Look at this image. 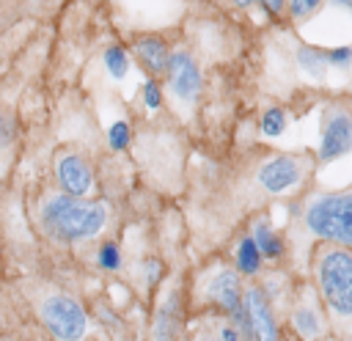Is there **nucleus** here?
<instances>
[{"label":"nucleus","mask_w":352,"mask_h":341,"mask_svg":"<svg viewBox=\"0 0 352 341\" xmlns=\"http://www.w3.org/2000/svg\"><path fill=\"white\" fill-rule=\"evenodd\" d=\"M107 206L88 201L82 195H69L63 190L44 195L38 206V223L44 234L58 242H82L94 239L107 223Z\"/></svg>","instance_id":"nucleus-1"},{"label":"nucleus","mask_w":352,"mask_h":341,"mask_svg":"<svg viewBox=\"0 0 352 341\" xmlns=\"http://www.w3.org/2000/svg\"><path fill=\"white\" fill-rule=\"evenodd\" d=\"M316 289L336 319H352V248L324 245L314 258Z\"/></svg>","instance_id":"nucleus-2"},{"label":"nucleus","mask_w":352,"mask_h":341,"mask_svg":"<svg viewBox=\"0 0 352 341\" xmlns=\"http://www.w3.org/2000/svg\"><path fill=\"white\" fill-rule=\"evenodd\" d=\"M302 223L314 236L352 248V190L314 195L305 204Z\"/></svg>","instance_id":"nucleus-3"},{"label":"nucleus","mask_w":352,"mask_h":341,"mask_svg":"<svg viewBox=\"0 0 352 341\" xmlns=\"http://www.w3.org/2000/svg\"><path fill=\"white\" fill-rule=\"evenodd\" d=\"M38 316L58 341H82L88 333V316L82 305L69 294L44 297L38 305Z\"/></svg>","instance_id":"nucleus-4"},{"label":"nucleus","mask_w":352,"mask_h":341,"mask_svg":"<svg viewBox=\"0 0 352 341\" xmlns=\"http://www.w3.org/2000/svg\"><path fill=\"white\" fill-rule=\"evenodd\" d=\"M352 151V113L346 107H327L319 135V162H336Z\"/></svg>","instance_id":"nucleus-5"},{"label":"nucleus","mask_w":352,"mask_h":341,"mask_svg":"<svg viewBox=\"0 0 352 341\" xmlns=\"http://www.w3.org/2000/svg\"><path fill=\"white\" fill-rule=\"evenodd\" d=\"M239 270H234V267H214L206 278H204V283H201V294H204V300L206 302H214L217 308H223L228 316L234 314V311H239L242 308V302H245V292H242V280H239Z\"/></svg>","instance_id":"nucleus-6"},{"label":"nucleus","mask_w":352,"mask_h":341,"mask_svg":"<svg viewBox=\"0 0 352 341\" xmlns=\"http://www.w3.org/2000/svg\"><path fill=\"white\" fill-rule=\"evenodd\" d=\"M302 173H305V168H302L300 157H294V154H275V157H270V160H264L258 165L256 182L267 192L280 195V192L297 187L302 182Z\"/></svg>","instance_id":"nucleus-7"},{"label":"nucleus","mask_w":352,"mask_h":341,"mask_svg":"<svg viewBox=\"0 0 352 341\" xmlns=\"http://www.w3.org/2000/svg\"><path fill=\"white\" fill-rule=\"evenodd\" d=\"M165 77H168V88L176 99H182V102H195L198 99L204 77H201V69H198V63L190 52H184V50L170 52V63H168Z\"/></svg>","instance_id":"nucleus-8"},{"label":"nucleus","mask_w":352,"mask_h":341,"mask_svg":"<svg viewBox=\"0 0 352 341\" xmlns=\"http://www.w3.org/2000/svg\"><path fill=\"white\" fill-rule=\"evenodd\" d=\"M55 182L69 195H88L94 190V170L77 151H60L55 157Z\"/></svg>","instance_id":"nucleus-9"},{"label":"nucleus","mask_w":352,"mask_h":341,"mask_svg":"<svg viewBox=\"0 0 352 341\" xmlns=\"http://www.w3.org/2000/svg\"><path fill=\"white\" fill-rule=\"evenodd\" d=\"M245 316H248V341H278V324L261 286L245 289Z\"/></svg>","instance_id":"nucleus-10"},{"label":"nucleus","mask_w":352,"mask_h":341,"mask_svg":"<svg viewBox=\"0 0 352 341\" xmlns=\"http://www.w3.org/2000/svg\"><path fill=\"white\" fill-rule=\"evenodd\" d=\"M135 55L140 60V66L151 74V77H160L168 72V63H170V52L165 47L162 38L157 36H140L135 41Z\"/></svg>","instance_id":"nucleus-11"},{"label":"nucleus","mask_w":352,"mask_h":341,"mask_svg":"<svg viewBox=\"0 0 352 341\" xmlns=\"http://www.w3.org/2000/svg\"><path fill=\"white\" fill-rule=\"evenodd\" d=\"M245 338L248 336L242 333V327L226 316H206L195 330V341H245Z\"/></svg>","instance_id":"nucleus-12"},{"label":"nucleus","mask_w":352,"mask_h":341,"mask_svg":"<svg viewBox=\"0 0 352 341\" xmlns=\"http://www.w3.org/2000/svg\"><path fill=\"white\" fill-rule=\"evenodd\" d=\"M151 338L154 341H176L179 338V300L168 297L157 308L154 324H151Z\"/></svg>","instance_id":"nucleus-13"},{"label":"nucleus","mask_w":352,"mask_h":341,"mask_svg":"<svg viewBox=\"0 0 352 341\" xmlns=\"http://www.w3.org/2000/svg\"><path fill=\"white\" fill-rule=\"evenodd\" d=\"M292 324H294V330H297L302 338H308V341L319 338L322 330H324L322 314H319L316 305H311V302H300V305L292 311Z\"/></svg>","instance_id":"nucleus-14"},{"label":"nucleus","mask_w":352,"mask_h":341,"mask_svg":"<svg viewBox=\"0 0 352 341\" xmlns=\"http://www.w3.org/2000/svg\"><path fill=\"white\" fill-rule=\"evenodd\" d=\"M261 258H264V253H261V248L256 245L253 234H250V236H242V239L236 242V248H234V264H236V270H239L242 275H256V272L261 270Z\"/></svg>","instance_id":"nucleus-15"},{"label":"nucleus","mask_w":352,"mask_h":341,"mask_svg":"<svg viewBox=\"0 0 352 341\" xmlns=\"http://www.w3.org/2000/svg\"><path fill=\"white\" fill-rule=\"evenodd\" d=\"M253 239H256V245L261 248V253H264V258H280L283 256V239L275 234V228L270 226V220L267 217H258L256 223H253Z\"/></svg>","instance_id":"nucleus-16"},{"label":"nucleus","mask_w":352,"mask_h":341,"mask_svg":"<svg viewBox=\"0 0 352 341\" xmlns=\"http://www.w3.org/2000/svg\"><path fill=\"white\" fill-rule=\"evenodd\" d=\"M297 66H300L302 74H308L314 80H324V74L330 69L327 55L322 50H316V47H308V44L297 47Z\"/></svg>","instance_id":"nucleus-17"},{"label":"nucleus","mask_w":352,"mask_h":341,"mask_svg":"<svg viewBox=\"0 0 352 341\" xmlns=\"http://www.w3.org/2000/svg\"><path fill=\"white\" fill-rule=\"evenodd\" d=\"M286 113L280 110V107H267L264 113H261V118H258V129H261V135L264 138H278V135H283L286 132Z\"/></svg>","instance_id":"nucleus-18"},{"label":"nucleus","mask_w":352,"mask_h":341,"mask_svg":"<svg viewBox=\"0 0 352 341\" xmlns=\"http://www.w3.org/2000/svg\"><path fill=\"white\" fill-rule=\"evenodd\" d=\"M104 69L110 72L113 80H124L126 72H129V58H126V50H121L118 44H110L104 50Z\"/></svg>","instance_id":"nucleus-19"},{"label":"nucleus","mask_w":352,"mask_h":341,"mask_svg":"<svg viewBox=\"0 0 352 341\" xmlns=\"http://www.w3.org/2000/svg\"><path fill=\"white\" fill-rule=\"evenodd\" d=\"M96 264L104 270V272H116V270H121V250H118V245L116 242H102V248H99V253H96Z\"/></svg>","instance_id":"nucleus-20"},{"label":"nucleus","mask_w":352,"mask_h":341,"mask_svg":"<svg viewBox=\"0 0 352 341\" xmlns=\"http://www.w3.org/2000/svg\"><path fill=\"white\" fill-rule=\"evenodd\" d=\"M324 3H327V0H289V14H292V19L305 22V19H311Z\"/></svg>","instance_id":"nucleus-21"},{"label":"nucleus","mask_w":352,"mask_h":341,"mask_svg":"<svg viewBox=\"0 0 352 341\" xmlns=\"http://www.w3.org/2000/svg\"><path fill=\"white\" fill-rule=\"evenodd\" d=\"M129 138H132V132H129V124H126V121H113V124H110V129H107V143H110V148H116V151L126 148V146H129Z\"/></svg>","instance_id":"nucleus-22"},{"label":"nucleus","mask_w":352,"mask_h":341,"mask_svg":"<svg viewBox=\"0 0 352 341\" xmlns=\"http://www.w3.org/2000/svg\"><path fill=\"white\" fill-rule=\"evenodd\" d=\"M324 55H327V63L333 69H349L352 66V47H333Z\"/></svg>","instance_id":"nucleus-23"},{"label":"nucleus","mask_w":352,"mask_h":341,"mask_svg":"<svg viewBox=\"0 0 352 341\" xmlns=\"http://www.w3.org/2000/svg\"><path fill=\"white\" fill-rule=\"evenodd\" d=\"M143 102H146L148 110H160V104H162V91H160L157 80H146V82H143Z\"/></svg>","instance_id":"nucleus-24"},{"label":"nucleus","mask_w":352,"mask_h":341,"mask_svg":"<svg viewBox=\"0 0 352 341\" xmlns=\"http://www.w3.org/2000/svg\"><path fill=\"white\" fill-rule=\"evenodd\" d=\"M160 275H162V264H160V261H154V258L143 261V280H146V283H157Z\"/></svg>","instance_id":"nucleus-25"},{"label":"nucleus","mask_w":352,"mask_h":341,"mask_svg":"<svg viewBox=\"0 0 352 341\" xmlns=\"http://www.w3.org/2000/svg\"><path fill=\"white\" fill-rule=\"evenodd\" d=\"M270 14H280L283 11V6H286V0H258Z\"/></svg>","instance_id":"nucleus-26"},{"label":"nucleus","mask_w":352,"mask_h":341,"mask_svg":"<svg viewBox=\"0 0 352 341\" xmlns=\"http://www.w3.org/2000/svg\"><path fill=\"white\" fill-rule=\"evenodd\" d=\"M327 6L336 8V11H346V14H352V0H327Z\"/></svg>","instance_id":"nucleus-27"},{"label":"nucleus","mask_w":352,"mask_h":341,"mask_svg":"<svg viewBox=\"0 0 352 341\" xmlns=\"http://www.w3.org/2000/svg\"><path fill=\"white\" fill-rule=\"evenodd\" d=\"M234 6H239V8H250V6H256L258 0H231Z\"/></svg>","instance_id":"nucleus-28"}]
</instances>
